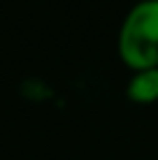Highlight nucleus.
I'll list each match as a JSON object with an SVG mask.
<instances>
[{"mask_svg":"<svg viewBox=\"0 0 158 160\" xmlns=\"http://www.w3.org/2000/svg\"><path fill=\"white\" fill-rule=\"evenodd\" d=\"M119 56L133 72L158 68V0H142L119 30Z\"/></svg>","mask_w":158,"mask_h":160,"instance_id":"obj_1","label":"nucleus"},{"mask_svg":"<svg viewBox=\"0 0 158 160\" xmlns=\"http://www.w3.org/2000/svg\"><path fill=\"white\" fill-rule=\"evenodd\" d=\"M128 98L137 104H151L158 102V68L140 70L133 74L128 84Z\"/></svg>","mask_w":158,"mask_h":160,"instance_id":"obj_2","label":"nucleus"}]
</instances>
